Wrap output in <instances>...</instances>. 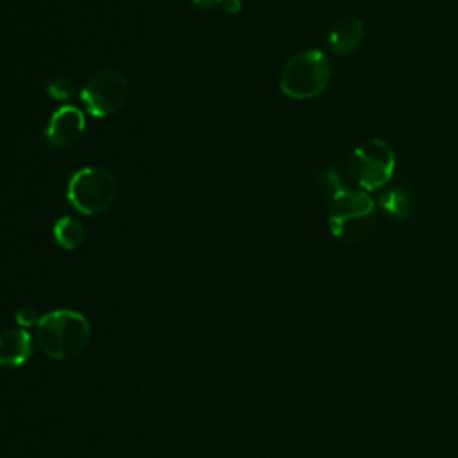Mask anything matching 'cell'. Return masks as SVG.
<instances>
[{
	"instance_id": "obj_1",
	"label": "cell",
	"mask_w": 458,
	"mask_h": 458,
	"mask_svg": "<svg viewBox=\"0 0 458 458\" xmlns=\"http://www.w3.org/2000/svg\"><path fill=\"white\" fill-rule=\"evenodd\" d=\"M34 327L38 345L54 360H72L79 356L91 340L88 318L70 308H59L39 317Z\"/></svg>"
},
{
	"instance_id": "obj_2",
	"label": "cell",
	"mask_w": 458,
	"mask_h": 458,
	"mask_svg": "<svg viewBox=\"0 0 458 458\" xmlns=\"http://www.w3.org/2000/svg\"><path fill=\"white\" fill-rule=\"evenodd\" d=\"M331 79V64L322 50L308 48L292 55L279 75V89L295 100L320 95Z\"/></svg>"
},
{
	"instance_id": "obj_3",
	"label": "cell",
	"mask_w": 458,
	"mask_h": 458,
	"mask_svg": "<svg viewBox=\"0 0 458 458\" xmlns=\"http://www.w3.org/2000/svg\"><path fill=\"white\" fill-rule=\"evenodd\" d=\"M118 193V181L106 166H82L66 186V199L73 209L95 216L111 208Z\"/></svg>"
},
{
	"instance_id": "obj_4",
	"label": "cell",
	"mask_w": 458,
	"mask_h": 458,
	"mask_svg": "<svg viewBox=\"0 0 458 458\" xmlns=\"http://www.w3.org/2000/svg\"><path fill=\"white\" fill-rule=\"evenodd\" d=\"M395 154L392 147L381 140L372 138L352 150L349 159L351 177L367 191L383 188L394 175Z\"/></svg>"
},
{
	"instance_id": "obj_5",
	"label": "cell",
	"mask_w": 458,
	"mask_h": 458,
	"mask_svg": "<svg viewBox=\"0 0 458 458\" xmlns=\"http://www.w3.org/2000/svg\"><path fill=\"white\" fill-rule=\"evenodd\" d=\"M79 97L91 116L109 118L125 106L129 81L125 73L114 68H102L84 82Z\"/></svg>"
},
{
	"instance_id": "obj_6",
	"label": "cell",
	"mask_w": 458,
	"mask_h": 458,
	"mask_svg": "<svg viewBox=\"0 0 458 458\" xmlns=\"http://www.w3.org/2000/svg\"><path fill=\"white\" fill-rule=\"evenodd\" d=\"M84 129L86 116L82 109L64 104L50 114L45 129V140L52 148H68L81 140Z\"/></svg>"
},
{
	"instance_id": "obj_7",
	"label": "cell",
	"mask_w": 458,
	"mask_h": 458,
	"mask_svg": "<svg viewBox=\"0 0 458 458\" xmlns=\"http://www.w3.org/2000/svg\"><path fill=\"white\" fill-rule=\"evenodd\" d=\"M32 335L25 327H9L0 331V367L18 369L32 354Z\"/></svg>"
},
{
	"instance_id": "obj_8",
	"label": "cell",
	"mask_w": 458,
	"mask_h": 458,
	"mask_svg": "<svg viewBox=\"0 0 458 458\" xmlns=\"http://www.w3.org/2000/svg\"><path fill=\"white\" fill-rule=\"evenodd\" d=\"M365 36V27L356 16L338 18L327 32V47L335 55H347L354 52Z\"/></svg>"
},
{
	"instance_id": "obj_9",
	"label": "cell",
	"mask_w": 458,
	"mask_h": 458,
	"mask_svg": "<svg viewBox=\"0 0 458 458\" xmlns=\"http://www.w3.org/2000/svg\"><path fill=\"white\" fill-rule=\"evenodd\" d=\"M329 199V222L374 213V200L367 191H351L342 188Z\"/></svg>"
},
{
	"instance_id": "obj_10",
	"label": "cell",
	"mask_w": 458,
	"mask_h": 458,
	"mask_svg": "<svg viewBox=\"0 0 458 458\" xmlns=\"http://www.w3.org/2000/svg\"><path fill=\"white\" fill-rule=\"evenodd\" d=\"M54 240L64 250H73L84 242V225L70 215H64L55 220L54 227Z\"/></svg>"
},
{
	"instance_id": "obj_11",
	"label": "cell",
	"mask_w": 458,
	"mask_h": 458,
	"mask_svg": "<svg viewBox=\"0 0 458 458\" xmlns=\"http://www.w3.org/2000/svg\"><path fill=\"white\" fill-rule=\"evenodd\" d=\"M377 204L392 218L404 220L413 213V195L404 188H395L386 193H381Z\"/></svg>"
},
{
	"instance_id": "obj_12",
	"label": "cell",
	"mask_w": 458,
	"mask_h": 458,
	"mask_svg": "<svg viewBox=\"0 0 458 458\" xmlns=\"http://www.w3.org/2000/svg\"><path fill=\"white\" fill-rule=\"evenodd\" d=\"M47 95L54 100H70L75 95V82L70 77L57 75L47 82Z\"/></svg>"
},
{
	"instance_id": "obj_13",
	"label": "cell",
	"mask_w": 458,
	"mask_h": 458,
	"mask_svg": "<svg viewBox=\"0 0 458 458\" xmlns=\"http://www.w3.org/2000/svg\"><path fill=\"white\" fill-rule=\"evenodd\" d=\"M39 317L38 313L30 308V306H21L18 311H16V322L20 327H34L38 324Z\"/></svg>"
},
{
	"instance_id": "obj_14",
	"label": "cell",
	"mask_w": 458,
	"mask_h": 458,
	"mask_svg": "<svg viewBox=\"0 0 458 458\" xmlns=\"http://www.w3.org/2000/svg\"><path fill=\"white\" fill-rule=\"evenodd\" d=\"M197 9H211L218 4H224L225 0H190Z\"/></svg>"
}]
</instances>
